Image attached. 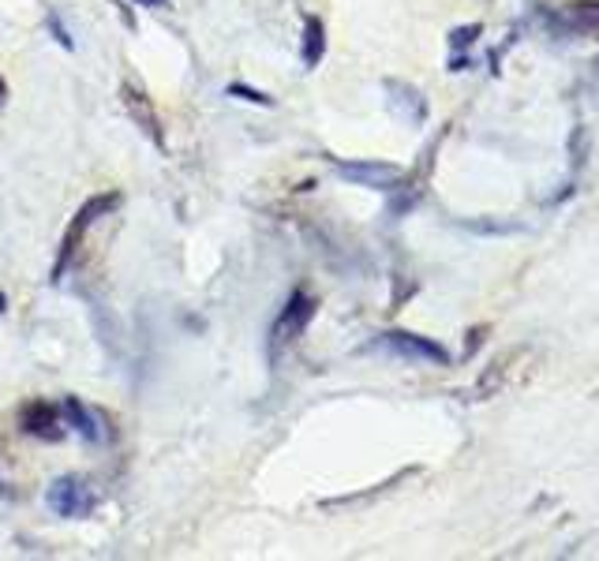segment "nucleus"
<instances>
[{"label":"nucleus","mask_w":599,"mask_h":561,"mask_svg":"<svg viewBox=\"0 0 599 561\" xmlns=\"http://www.w3.org/2000/svg\"><path fill=\"white\" fill-rule=\"evenodd\" d=\"M45 501H50V509L56 517H90L94 509H98V494H94L90 483L75 479V475H61V479L53 483L50 494H45Z\"/></svg>","instance_id":"nucleus-1"},{"label":"nucleus","mask_w":599,"mask_h":561,"mask_svg":"<svg viewBox=\"0 0 599 561\" xmlns=\"http://www.w3.org/2000/svg\"><path fill=\"white\" fill-rule=\"evenodd\" d=\"M19 427H23L31 439H42V442H61L64 434V416L61 408L50 404V401H26L19 408Z\"/></svg>","instance_id":"nucleus-2"},{"label":"nucleus","mask_w":599,"mask_h":561,"mask_svg":"<svg viewBox=\"0 0 599 561\" xmlns=\"http://www.w3.org/2000/svg\"><path fill=\"white\" fill-rule=\"evenodd\" d=\"M334 169L345 180H353L360 187H375V192H386V187L402 184V169L386 165V161H334Z\"/></svg>","instance_id":"nucleus-3"},{"label":"nucleus","mask_w":599,"mask_h":561,"mask_svg":"<svg viewBox=\"0 0 599 561\" xmlns=\"http://www.w3.org/2000/svg\"><path fill=\"white\" fill-rule=\"evenodd\" d=\"M383 345L405 359H420V364H439V367L450 364V352L442 345H435V341H427L420 334H405V330H389L383 337Z\"/></svg>","instance_id":"nucleus-4"},{"label":"nucleus","mask_w":599,"mask_h":561,"mask_svg":"<svg viewBox=\"0 0 599 561\" xmlns=\"http://www.w3.org/2000/svg\"><path fill=\"white\" fill-rule=\"evenodd\" d=\"M315 308L319 303L308 296V292H292L289 303H285V311H281V319H278V326H274V341L278 345H285V341H297L303 330H308V322L315 319Z\"/></svg>","instance_id":"nucleus-5"},{"label":"nucleus","mask_w":599,"mask_h":561,"mask_svg":"<svg viewBox=\"0 0 599 561\" xmlns=\"http://www.w3.org/2000/svg\"><path fill=\"white\" fill-rule=\"evenodd\" d=\"M124 106H128V112H131V120L139 123L142 128V136H147L150 142H154L158 150H165V136H161V120H158V112H154V106H150V98L142 94L136 83H124Z\"/></svg>","instance_id":"nucleus-6"},{"label":"nucleus","mask_w":599,"mask_h":561,"mask_svg":"<svg viewBox=\"0 0 599 561\" xmlns=\"http://www.w3.org/2000/svg\"><path fill=\"white\" fill-rule=\"evenodd\" d=\"M61 416H64V427L79 431V439H83V442H101V439H106V431H101V420L90 412L87 404L79 401V397H64Z\"/></svg>","instance_id":"nucleus-7"},{"label":"nucleus","mask_w":599,"mask_h":561,"mask_svg":"<svg viewBox=\"0 0 599 561\" xmlns=\"http://www.w3.org/2000/svg\"><path fill=\"white\" fill-rule=\"evenodd\" d=\"M327 56V26L319 15L303 19V68H319Z\"/></svg>","instance_id":"nucleus-8"},{"label":"nucleus","mask_w":599,"mask_h":561,"mask_svg":"<svg viewBox=\"0 0 599 561\" xmlns=\"http://www.w3.org/2000/svg\"><path fill=\"white\" fill-rule=\"evenodd\" d=\"M120 206V195L117 192H106V195H94V198H87V203L79 206V214H75V228H83V233H87V228L98 222V217H109L113 211H117Z\"/></svg>","instance_id":"nucleus-9"},{"label":"nucleus","mask_w":599,"mask_h":561,"mask_svg":"<svg viewBox=\"0 0 599 561\" xmlns=\"http://www.w3.org/2000/svg\"><path fill=\"white\" fill-rule=\"evenodd\" d=\"M229 98H240V101H247V106H263V109H270L274 106V98L270 94H263V90H255V87H247V83H229Z\"/></svg>","instance_id":"nucleus-10"},{"label":"nucleus","mask_w":599,"mask_h":561,"mask_svg":"<svg viewBox=\"0 0 599 561\" xmlns=\"http://www.w3.org/2000/svg\"><path fill=\"white\" fill-rule=\"evenodd\" d=\"M45 26H50V31H53V37H56V45H61V50H75V42H72L68 26L61 23V15L50 12V15H45Z\"/></svg>","instance_id":"nucleus-11"},{"label":"nucleus","mask_w":599,"mask_h":561,"mask_svg":"<svg viewBox=\"0 0 599 561\" xmlns=\"http://www.w3.org/2000/svg\"><path fill=\"white\" fill-rule=\"evenodd\" d=\"M480 34V26H461V31L450 34V45L453 50H464V45H472V37Z\"/></svg>","instance_id":"nucleus-12"},{"label":"nucleus","mask_w":599,"mask_h":561,"mask_svg":"<svg viewBox=\"0 0 599 561\" xmlns=\"http://www.w3.org/2000/svg\"><path fill=\"white\" fill-rule=\"evenodd\" d=\"M142 8H169V0H136Z\"/></svg>","instance_id":"nucleus-13"},{"label":"nucleus","mask_w":599,"mask_h":561,"mask_svg":"<svg viewBox=\"0 0 599 561\" xmlns=\"http://www.w3.org/2000/svg\"><path fill=\"white\" fill-rule=\"evenodd\" d=\"M8 311V300H4V292H0V315H4Z\"/></svg>","instance_id":"nucleus-14"},{"label":"nucleus","mask_w":599,"mask_h":561,"mask_svg":"<svg viewBox=\"0 0 599 561\" xmlns=\"http://www.w3.org/2000/svg\"><path fill=\"white\" fill-rule=\"evenodd\" d=\"M0 98H8V83L4 79H0Z\"/></svg>","instance_id":"nucleus-15"}]
</instances>
